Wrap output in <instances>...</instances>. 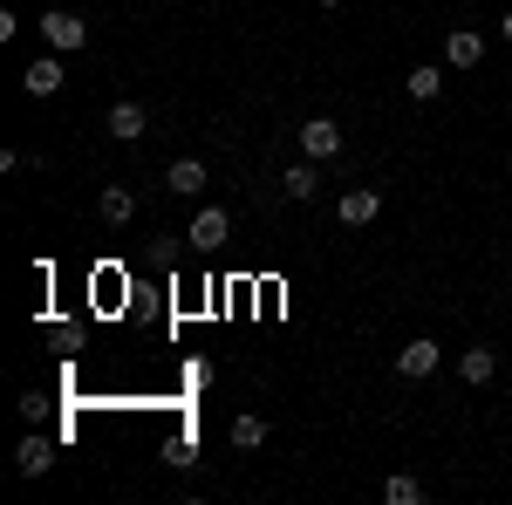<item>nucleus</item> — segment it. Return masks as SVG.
<instances>
[{
	"label": "nucleus",
	"instance_id": "nucleus-4",
	"mask_svg": "<svg viewBox=\"0 0 512 505\" xmlns=\"http://www.w3.org/2000/svg\"><path fill=\"white\" fill-rule=\"evenodd\" d=\"M335 212H342V226H376V219H383V192H376V185H349Z\"/></svg>",
	"mask_w": 512,
	"mask_h": 505
},
{
	"label": "nucleus",
	"instance_id": "nucleus-7",
	"mask_svg": "<svg viewBox=\"0 0 512 505\" xmlns=\"http://www.w3.org/2000/svg\"><path fill=\"white\" fill-rule=\"evenodd\" d=\"M444 62H451V69H478V62H485V35H478V28H451V35H444Z\"/></svg>",
	"mask_w": 512,
	"mask_h": 505
},
{
	"label": "nucleus",
	"instance_id": "nucleus-5",
	"mask_svg": "<svg viewBox=\"0 0 512 505\" xmlns=\"http://www.w3.org/2000/svg\"><path fill=\"white\" fill-rule=\"evenodd\" d=\"M103 130H110V137H117V144H137V137H144V130H151V110H144V103H130V96H123V103H110V117H103Z\"/></svg>",
	"mask_w": 512,
	"mask_h": 505
},
{
	"label": "nucleus",
	"instance_id": "nucleus-14",
	"mask_svg": "<svg viewBox=\"0 0 512 505\" xmlns=\"http://www.w3.org/2000/svg\"><path fill=\"white\" fill-rule=\"evenodd\" d=\"M403 89H410V103H437V96H444V69H431V62H417V69L403 76Z\"/></svg>",
	"mask_w": 512,
	"mask_h": 505
},
{
	"label": "nucleus",
	"instance_id": "nucleus-10",
	"mask_svg": "<svg viewBox=\"0 0 512 505\" xmlns=\"http://www.w3.org/2000/svg\"><path fill=\"white\" fill-rule=\"evenodd\" d=\"M48 465H55V444H48L41 430H28V437H21V451H14V471H21V478H41Z\"/></svg>",
	"mask_w": 512,
	"mask_h": 505
},
{
	"label": "nucleus",
	"instance_id": "nucleus-6",
	"mask_svg": "<svg viewBox=\"0 0 512 505\" xmlns=\"http://www.w3.org/2000/svg\"><path fill=\"white\" fill-rule=\"evenodd\" d=\"M437 362H444V349H437L431 335H424V342H403V349H396V376H410V383H424V376H431Z\"/></svg>",
	"mask_w": 512,
	"mask_h": 505
},
{
	"label": "nucleus",
	"instance_id": "nucleus-9",
	"mask_svg": "<svg viewBox=\"0 0 512 505\" xmlns=\"http://www.w3.org/2000/svg\"><path fill=\"white\" fill-rule=\"evenodd\" d=\"M62 82H69V69H62L55 55H35V62L21 69V89H28V96H55Z\"/></svg>",
	"mask_w": 512,
	"mask_h": 505
},
{
	"label": "nucleus",
	"instance_id": "nucleus-8",
	"mask_svg": "<svg viewBox=\"0 0 512 505\" xmlns=\"http://www.w3.org/2000/svg\"><path fill=\"white\" fill-rule=\"evenodd\" d=\"M96 219H103V226H130V219H137V192H130V185H103V192H96Z\"/></svg>",
	"mask_w": 512,
	"mask_h": 505
},
{
	"label": "nucleus",
	"instance_id": "nucleus-16",
	"mask_svg": "<svg viewBox=\"0 0 512 505\" xmlns=\"http://www.w3.org/2000/svg\"><path fill=\"white\" fill-rule=\"evenodd\" d=\"M383 499H390V505H417V499H424V485H417V478H390Z\"/></svg>",
	"mask_w": 512,
	"mask_h": 505
},
{
	"label": "nucleus",
	"instance_id": "nucleus-13",
	"mask_svg": "<svg viewBox=\"0 0 512 505\" xmlns=\"http://www.w3.org/2000/svg\"><path fill=\"white\" fill-rule=\"evenodd\" d=\"M458 376H465L472 389H485L492 376H499V355H492L485 342H478V349H465V355H458Z\"/></svg>",
	"mask_w": 512,
	"mask_h": 505
},
{
	"label": "nucleus",
	"instance_id": "nucleus-2",
	"mask_svg": "<svg viewBox=\"0 0 512 505\" xmlns=\"http://www.w3.org/2000/svg\"><path fill=\"white\" fill-rule=\"evenodd\" d=\"M41 35H48L55 55H69V48H89V21L69 14V7H55V14H41Z\"/></svg>",
	"mask_w": 512,
	"mask_h": 505
},
{
	"label": "nucleus",
	"instance_id": "nucleus-3",
	"mask_svg": "<svg viewBox=\"0 0 512 505\" xmlns=\"http://www.w3.org/2000/svg\"><path fill=\"white\" fill-rule=\"evenodd\" d=\"M301 157H315V164L342 157V123H335V117H308V123H301Z\"/></svg>",
	"mask_w": 512,
	"mask_h": 505
},
{
	"label": "nucleus",
	"instance_id": "nucleus-12",
	"mask_svg": "<svg viewBox=\"0 0 512 505\" xmlns=\"http://www.w3.org/2000/svg\"><path fill=\"white\" fill-rule=\"evenodd\" d=\"M164 192H178V198H198V192H205V164H198V157H178V164L164 171Z\"/></svg>",
	"mask_w": 512,
	"mask_h": 505
},
{
	"label": "nucleus",
	"instance_id": "nucleus-1",
	"mask_svg": "<svg viewBox=\"0 0 512 505\" xmlns=\"http://www.w3.org/2000/svg\"><path fill=\"white\" fill-rule=\"evenodd\" d=\"M185 239H192L198 253H219V246L233 239V212H226V205H198L192 226H185Z\"/></svg>",
	"mask_w": 512,
	"mask_h": 505
},
{
	"label": "nucleus",
	"instance_id": "nucleus-15",
	"mask_svg": "<svg viewBox=\"0 0 512 505\" xmlns=\"http://www.w3.org/2000/svg\"><path fill=\"white\" fill-rule=\"evenodd\" d=\"M233 444H239V451L267 444V424H260V417H233Z\"/></svg>",
	"mask_w": 512,
	"mask_h": 505
},
{
	"label": "nucleus",
	"instance_id": "nucleus-18",
	"mask_svg": "<svg viewBox=\"0 0 512 505\" xmlns=\"http://www.w3.org/2000/svg\"><path fill=\"white\" fill-rule=\"evenodd\" d=\"M321 7H342V0H321Z\"/></svg>",
	"mask_w": 512,
	"mask_h": 505
},
{
	"label": "nucleus",
	"instance_id": "nucleus-11",
	"mask_svg": "<svg viewBox=\"0 0 512 505\" xmlns=\"http://www.w3.org/2000/svg\"><path fill=\"white\" fill-rule=\"evenodd\" d=\"M280 192L294 198V205H308V198L321 192V171H315V157H301V164H287V171H280Z\"/></svg>",
	"mask_w": 512,
	"mask_h": 505
},
{
	"label": "nucleus",
	"instance_id": "nucleus-17",
	"mask_svg": "<svg viewBox=\"0 0 512 505\" xmlns=\"http://www.w3.org/2000/svg\"><path fill=\"white\" fill-rule=\"evenodd\" d=\"M499 35H506V41H512V7H506V21H499Z\"/></svg>",
	"mask_w": 512,
	"mask_h": 505
}]
</instances>
